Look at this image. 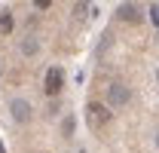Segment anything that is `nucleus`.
Returning <instances> with one entry per match:
<instances>
[{
	"label": "nucleus",
	"mask_w": 159,
	"mask_h": 153,
	"mask_svg": "<svg viewBox=\"0 0 159 153\" xmlns=\"http://www.w3.org/2000/svg\"><path fill=\"white\" fill-rule=\"evenodd\" d=\"M0 153H6V150H3V141H0Z\"/></svg>",
	"instance_id": "9d476101"
},
{
	"label": "nucleus",
	"mask_w": 159,
	"mask_h": 153,
	"mask_svg": "<svg viewBox=\"0 0 159 153\" xmlns=\"http://www.w3.org/2000/svg\"><path fill=\"white\" fill-rule=\"evenodd\" d=\"M0 31H3V34H9V31H12V12H9V9H6V12H0Z\"/></svg>",
	"instance_id": "423d86ee"
},
{
	"label": "nucleus",
	"mask_w": 159,
	"mask_h": 153,
	"mask_svg": "<svg viewBox=\"0 0 159 153\" xmlns=\"http://www.w3.org/2000/svg\"><path fill=\"white\" fill-rule=\"evenodd\" d=\"M156 144H159V138H156Z\"/></svg>",
	"instance_id": "9b49d317"
},
{
	"label": "nucleus",
	"mask_w": 159,
	"mask_h": 153,
	"mask_svg": "<svg viewBox=\"0 0 159 153\" xmlns=\"http://www.w3.org/2000/svg\"><path fill=\"white\" fill-rule=\"evenodd\" d=\"M43 89H46V95H58L61 89H64V71H61L58 64L46 71V86Z\"/></svg>",
	"instance_id": "f03ea898"
},
{
	"label": "nucleus",
	"mask_w": 159,
	"mask_h": 153,
	"mask_svg": "<svg viewBox=\"0 0 159 153\" xmlns=\"http://www.w3.org/2000/svg\"><path fill=\"white\" fill-rule=\"evenodd\" d=\"M147 16H150V21L159 28V3H150V9H147Z\"/></svg>",
	"instance_id": "0eeeda50"
},
{
	"label": "nucleus",
	"mask_w": 159,
	"mask_h": 153,
	"mask_svg": "<svg viewBox=\"0 0 159 153\" xmlns=\"http://www.w3.org/2000/svg\"><path fill=\"white\" fill-rule=\"evenodd\" d=\"M107 119H110V110H107L101 101H92V104L86 107V123H89L92 129H101Z\"/></svg>",
	"instance_id": "f257e3e1"
},
{
	"label": "nucleus",
	"mask_w": 159,
	"mask_h": 153,
	"mask_svg": "<svg viewBox=\"0 0 159 153\" xmlns=\"http://www.w3.org/2000/svg\"><path fill=\"white\" fill-rule=\"evenodd\" d=\"M21 49H25V55H34V52H37V40H31V37H28Z\"/></svg>",
	"instance_id": "6e6552de"
},
{
	"label": "nucleus",
	"mask_w": 159,
	"mask_h": 153,
	"mask_svg": "<svg viewBox=\"0 0 159 153\" xmlns=\"http://www.w3.org/2000/svg\"><path fill=\"white\" fill-rule=\"evenodd\" d=\"M74 135V119H64V138H70Z\"/></svg>",
	"instance_id": "1a4fd4ad"
},
{
	"label": "nucleus",
	"mask_w": 159,
	"mask_h": 153,
	"mask_svg": "<svg viewBox=\"0 0 159 153\" xmlns=\"http://www.w3.org/2000/svg\"><path fill=\"white\" fill-rule=\"evenodd\" d=\"M9 110H12V119H16V123H28V119H31V104H28L25 98H16V101L9 104Z\"/></svg>",
	"instance_id": "20e7f679"
},
{
	"label": "nucleus",
	"mask_w": 159,
	"mask_h": 153,
	"mask_svg": "<svg viewBox=\"0 0 159 153\" xmlns=\"http://www.w3.org/2000/svg\"><path fill=\"white\" fill-rule=\"evenodd\" d=\"M129 86H122V83H113L110 89H107V101L113 104V107H122V104H129Z\"/></svg>",
	"instance_id": "7ed1b4c3"
},
{
	"label": "nucleus",
	"mask_w": 159,
	"mask_h": 153,
	"mask_svg": "<svg viewBox=\"0 0 159 153\" xmlns=\"http://www.w3.org/2000/svg\"><path fill=\"white\" fill-rule=\"evenodd\" d=\"M119 19L129 21V25H138L141 21V6L138 3H122V6H119Z\"/></svg>",
	"instance_id": "39448f33"
}]
</instances>
